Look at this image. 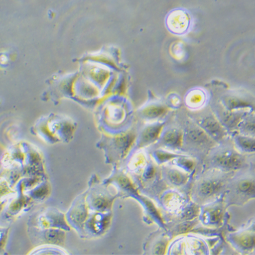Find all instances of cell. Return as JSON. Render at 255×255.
<instances>
[{
  "label": "cell",
  "mask_w": 255,
  "mask_h": 255,
  "mask_svg": "<svg viewBox=\"0 0 255 255\" xmlns=\"http://www.w3.org/2000/svg\"><path fill=\"white\" fill-rule=\"evenodd\" d=\"M240 133L255 137V117H251L245 121L240 126Z\"/></svg>",
  "instance_id": "16"
},
{
  "label": "cell",
  "mask_w": 255,
  "mask_h": 255,
  "mask_svg": "<svg viewBox=\"0 0 255 255\" xmlns=\"http://www.w3.org/2000/svg\"><path fill=\"white\" fill-rule=\"evenodd\" d=\"M216 146L217 142L207 133L200 130H193L184 136L182 148L193 154L206 156Z\"/></svg>",
  "instance_id": "5"
},
{
  "label": "cell",
  "mask_w": 255,
  "mask_h": 255,
  "mask_svg": "<svg viewBox=\"0 0 255 255\" xmlns=\"http://www.w3.org/2000/svg\"><path fill=\"white\" fill-rule=\"evenodd\" d=\"M184 136L176 130H171L164 134L161 139V146L171 150H179L183 146Z\"/></svg>",
  "instance_id": "9"
},
{
  "label": "cell",
  "mask_w": 255,
  "mask_h": 255,
  "mask_svg": "<svg viewBox=\"0 0 255 255\" xmlns=\"http://www.w3.org/2000/svg\"><path fill=\"white\" fill-rule=\"evenodd\" d=\"M227 241L236 251L242 254L255 251V230L251 228L230 233L227 236Z\"/></svg>",
  "instance_id": "6"
},
{
  "label": "cell",
  "mask_w": 255,
  "mask_h": 255,
  "mask_svg": "<svg viewBox=\"0 0 255 255\" xmlns=\"http://www.w3.org/2000/svg\"><path fill=\"white\" fill-rule=\"evenodd\" d=\"M204 167L220 172L235 174L245 168L247 163V155L236 149L234 145H217L205 157Z\"/></svg>",
  "instance_id": "3"
},
{
  "label": "cell",
  "mask_w": 255,
  "mask_h": 255,
  "mask_svg": "<svg viewBox=\"0 0 255 255\" xmlns=\"http://www.w3.org/2000/svg\"><path fill=\"white\" fill-rule=\"evenodd\" d=\"M227 208L243 206L255 200V164L249 163L230 178L223 194Z\"/></svg>",
  "instance_id": "2"
},
{
  "label": "cell",
  "mask_w": 255,
  "mask_h": 255,
  "mask_svg": "<svg viewBox=\"0 0 255 255\" xmlns=\"http://www.w3.org/2000/svg\"><path fill=\"white\" fill-rule=\"evenodd\" d=\"M234 145L238 151L245 155L255 154V137L243 134L234 135Z\"/></svg>",
  "instance_id": "10"
},
{
  "label": "cell",
  "mask_w": 255,
  "mask_h": 255,
  "mask_svg": "<svg viewBox=\"0 0 255 255\" xmlns=\"http://www.w3.org/2000/svg\"><path fill=\"white\" fill-rule=\"evenodd\" d=\"M206 102V94L201 89H194L188 93L185 98V103L189 109H200Z\"/></svg>",
  "instance_id": "11"
},
{
  "label": "cell",
  "mask_w": 255,
  "mask_h": 255,
  "mask_svg": "<svg viewBox=\"0 0 255 255\" xmlns=\"http://www.w3.org/2000/svg\"><path fill=\"white\" fill-rule=\"evenodd\" d=\"M181 154L164 150H158L154 152V156L158 163L163 164V163H167V162L168 163L169 162H172L173 160L180 157Z\"/></svg>",
  "instance_id": "15"
},
{
  "label": "cell",
  "mask_w": 255,
  "mask_h": 255,
  "mask_svg": "<svg viewBox=\"0 0 255 255\" xmlns=\"http://www.w3.org/2000/svg\"><path fill=\"white\" fill-rule=\"evenodd\" d=\"M227 209L228 208L223 195L215 202L202 206L199 219L200 222L207 228L219 229L224 223Z\"/></svg>",
  "instance_id": "4"
},
{
  "label": "cell",
  "mask_w": 255,
  "mask_h": 255,
  "mask_svg": "<svg viewBox=\"0 0 255 255\" xmlns=\"http://www.w3.org/2000/svg\"><path fill=\"white\" fill-rule=\"evenodd\" d=\"M191 19L185 10L176 9L169 13L166 18L168 30L176 35H183L189 30Z\"/></svg>",
  "instance_id": "7"
},
{
  "label": "cell",
  "mask_w": 255,
  "mask_h": 255,
  "mask_svg": "<svg viewBox=\"0 0 255 255\" xmlns=\"http://www.w3.org/2000/svg\"><path fill=\"white\" fill-rule=\"evenodd\" d=\"M202 206L195 202H191L186 205V206L180 210L178 219L180 222L182 221H189L198 219L201 213Z\"/></svg>",
  "instance_id": "12"
},
{
  "label": "cell",
  "mask_w": 255,
  "mask_h": 255,
  "mask_svg": "<svg viewBox=\"0 0 255 255\" xmlns=\"http://www.w3.org/2000/svg\"><path fill=\"white\" fill-rule=\"evenodd\" d=\"M165 205L168 209H175L181 206V197L178 193L169 192L165 195Z\"/></svg>",
  "instance_id": "17"
},
{
  "label": "cell",
  "mask_w": 255,
  "mask_h": 255,
  "mask_svg": "<svg viewBox=\"0 0 255 255\" xmlns=\"http://www.w3.org/2000/svg\"><path fill=\"white\" fill-rule=\"evenodd\" d=\"M234 175L215 169L205 170L193 184L191 191L192 200L201 206L217 200L224 194Z\"/></svg>",
  "instance_id": "1"
},
{
  "label": "cell",
  "mask_w": 255,
  "mask_h": 255,
  "mask_svg": "<svg viewBox=\"0 0 255 255\" xmlns=\"http://www.w3.org/2000/svg\"><path fill=\"white\" fill-rule=\"evenodd\" d=\"M200 222L199 218L193 221H182V222L178 223V225H175L172 230L169 232L170 236H172V237H176V236L192 232Z\"/></svg>",
  "instance_id": "13"
},
{
  "label": "cell",
  "mask_w": 255,
  "mask_h": 255,
  "mask_svg": "<svg viewBox=\"0 0 255 255\" xmlns=\"http://www.w3.org/2000/svg\"><path fill=\"white\" fill-rule=\"evenodd\" d=\"M250 228L255 230V221L254 223H253L252 224H251Z\"/></svg>",
  "instance_id": "18"
},
{
  "label": "cell",
  "mask_w": 255,
  "mask_h": 255,
  "mask_svg": "<svg viewBox=\"0 0 255 255\" xmlns=\"http://www.w3.org/2000/svg\"><path fill=\"white\" fill-rule=\"evenodd\" d=\"M164 175L169 185L175 187H182L187 185L191 177L189 173L175 165L165 167Z\"/></svg>",
  "instance_id": "8"
},
{
  "label": "cell",
  "mask_w": 255,
  "mask_h": 255,
  "mask_svg": "<svg viewBox=\"0 0 255 255\" xmlns=\"http://www.w3.org/2000/svg\"><path fill=\"white\" fill-rule=\"evenodd\" d=\"M172 163L173 165L179 167L182 170L185 171L189 174L192 173L196 167V162L194 159L183 154L173 160Z\"/></svg>",
  "instance_id": "14"
}]
</instances>
